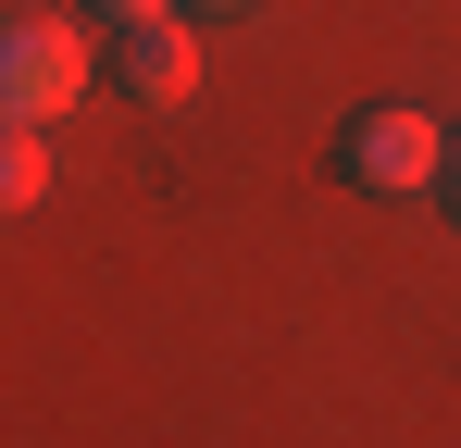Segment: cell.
<instances>
[{
    "label": "cell",
    "instance_id": "cell-1",
    "mask_svg": "<svg viewBox=\"0 0 461 448\" xmlns=\"http://www.w3.org/2000/svg\"><path fill=\"white\" fill-rule=\"evenodd\" d=\"M437 162H449V125L411 112V100H362V112L337 125V149H324V175L362 187V200H411V187H437Z\"/></svg>",
    "mask_w": 461,
    "mask_h": 448
},
{
    "label": "cell",
    "instance_id": "cell-2",
    "mask_svg": "<svg viewBox=\"0 0 461 448\" xmlns=\"http://www.w3.org/2000/svg\"><path fill=\"white\" fill-rule=\"evenodd\" d=\"M87 87H100V50L63 13H0V125H50Z\"/></svg>",
    "mask_w": 461,
    "mask_h": 448
},
{
    "label": "cell",
    "instance_id": "cell-7",
    "mask_svg": "<svg viewBox=\"0 0 461 448\" xmlns=\"http://www.w3.org/2000/svg\"><path fill=\"white\" fill-rule=\"evenodd\" d=\"M175 13H200V25H225V13H249V0H175Z\"/></svg>",
    "mask_w": 461,
    "mask_h": 448
},
{
    "label": "cell",
    "instance_id": "cell-4",
    "mask_svg": "<svg viewBox=\"0 0 461 448\" xmlns=\"http://www.w3.org/2000/svg\"><path fill=\"white\" fill-rule=\"evenodd\" d=\"M50 200V149H38V125H0V212H38Z\"/></svg>",
    "mask_w": 461,
    "mask_h": 448
},
{
    "label": "cell",
    "instance_id": "cell-6",
    "mask_svg": "<svg viewBox=\"0 0 461 448\" xmlns=\"http://www.w3.org/2000/svg\"><path fill=\"white\" fill-rule=\"evenodd\" d=\"M437 200H449V224H461V138H449V162H437Z\"/></svg>",
    "mask_w": 461,
    "mask_h": 448
},
{
    "label": "cell",
    "instance_id": "cell-5",
    "mask_svg": "<svg viewBox=\"0 0 461 448\" xmlns=\"http://www.w3.org/2000/svg\"><path fill=\"white\" fill-rule=\"evenodd\" d=\"M100 25H138V13H175V0H87Z\"/></svg>",
    "mask_w": 461,
    "mask_h": 448
},
{
    "label": "cell",
    "instance_id": "cell-3",
    "mask_svg": "<svg viewBox=\"0 0 461 448\" xmlns=\"http://www.w3.org/2000/svg\"><path fill=\"white\" fill-rule=\"evenodd\" d=\"M113 100H138V112H187L200 100V38H187V13H138V25H113Z\"/></svg>",
    "mask_w": 461,
    "mask_h": 448
}]
</instances>
